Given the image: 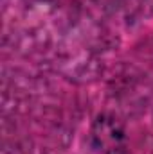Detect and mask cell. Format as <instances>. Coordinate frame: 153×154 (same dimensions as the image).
<instances>
[{"mask_svg":"<svg viewBox=\"0 0 153 154\" xmlns=\"http://www.w3.org/2000/svg\"><path fill=\"white\" fill-rule=\"evenodd\" d=\"M92 149L97 154H130L122 122L110 113L96 116L90 129Z\"/></svg>","mask_w":153,"mask_h":154,"instance_id":"obj_1","label":"cell"}]
</instances>
